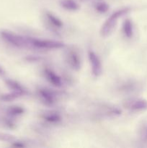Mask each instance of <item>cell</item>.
<instances>
[{
  "label": "cell",
  "mask_w": 147,
  "mask_h": 148,
  "mask_svg": "<svg viewBox=\"0 0 147 148\" xmlns=\"http://www.w3.org/2000/svg\"><path fill=\"white\" fill-rule=\"evenodd\" d=\"M129 11V8L125 7V8H121L116 10L111 15H110V17L107 19L106 21L105 22V23L102 25V27H101V36L102 37H107V36H110L115 27V26H116L117 23H118V20L120 17H122V16L126 14Z\"/></svg>",
  "instance_id": "obj_1"
},
{
  "label": "cell",
  "mask_w": 147,
  "mask_h": 148,
  "mask_svg": "<svg viewBox=\"0 0 147 148\" xmlns=\"http://www.w3.org/2000/svg\"><path fill=\"white\" fill-rule=\"evenodd\" d=\"M28 48H33L36 49H43V50H50V49H59L64 47L63 42L58 40H48V39L36 38L27 37Z\"/></svg>",
  "instance_id": "obj_2"
},
{
  "label": "cell",
  "mask_w": 147,
  "mask_h": 148,
  "mask_svg": "<svg viewBox=\"0 0 147 148\" xmlns=\"http://www.w3.org/2000/svg\"><path fill=\"white\" fill-rule=\"evenodd\" d=\"M0 36L4 41L14 47L20 48V49L28 48L27 37L20 36V35L6 30H1L0 32Z\"/></svg>",
  "instance_id": "obj_3"
},
{
  "label": "cell",
  "mask_w": 147,
  "mask_h": 148,
  "mask_svg": "<svg viewBox=\"0 0 147 148\" xmlns=\"http://www.w3.org/2000/svg\"><path fill=\"white\" fill-rule=\"evenodd\" d=\"M88 59L90 64L92 73L94 76L99 77L102 73V64L98 55L94 51H88Z\"/></svg>",
  "instance_id": "obj_4"
},
{
  "label": "cell",
  "mask_w": 147,
  "mask_h": 148,
  "mask_svg": "<svg viewBox=\"0 0 147 148\" xmlns=\"http://www.w3.org/2000/svg\"><path fill=\"white\" fill-rule=\"evenodd\" d=\"M40 101L47 106H53L57 100V95L54 91L46 88H40L37 90Z\"/></svg>",
  "instance_id": "obj_5"
},
{
  "label": "cell",
  "mask_w": 147,
  "mask_h": 148,
  "mask_svg": "<svg viewBox=\"0 0 147 148\" xmlns=\"http://www.w3.org/2000/svg\"><path fill=\"white\" fill-rule=\"evenodd\" d=\"M43 74L46 80L53 86L56 88H61L63 86V80L61 77L51 69L45 68L43 69Z\"/></svg>",
  "instance_id": "obj_6"
},
{
  "label": "cell",
  "mask_w": 147,
  "mask_h": 148,
  "mask_svg": "<svg viewBox=\"0 0 147 148\" xmlns=\"http://www.w3.org/2000/svg\"><path fill=\"white\" fill-rule=\"evenodd\" d=\"M66 62L71 69L78 71L82 66V60L79 53L74 50L68 51L66 55Z\"/></svg>",
  "instance_id": "obj_7"
},
{
  "label": "cell",
  "mask_w": 147,
  "mask_h": 148,
  "mask_svg": "<svg viewBox=\"0 0 147 148\" xmlns=\"http://www.w3.org/2000/svg\"><path fill=\"white\" fill-rule=\"evenodd\" d=\"M124 106L131 111H140L147 110V101L144 99H131L125 101Z\"/></svg>",
  "instance_id": "obj_8"
},
{
  "label": "cell",
  "mask_w": 147,
  "mask_h": 148,
  "mask_svg": "<svg viewBox=\"0 0 147 148\" xmlns=\"http://www.w3.org/2000/svg\"><path fill=\"white\" fill-rule=\"evenodd\" d=\"M42 118L46 122L51 124H58L62 120V117L60 113L56 111H46L44 114H43Z\"/></svg>",
  "instance_id": "obj_9"
},
{
  "label": "cell",
  "mask_w": 147,
  "mask_h": 148,
  "mask_svg": "<svg viewBox=\"0 0 147 148\" xmlns=\"http://www.w3.org/2000/svg\"><path fill=\"white\" fill-rule=\"evenodd\" d=\"M5 83L10 88V89L12 90V91H15V92H19L22 95H24L27 94V90L22 85L18 83L17 81L12 80V79H7L5 80Z\"/></svg>",
  "instance_id": "obj_10"
},
{
  "label": "cell",
  "mask_w": 147,
  "mask_h": 148,
  "mask_svg": "<svg viewBox=\"0 0 147 148\" xmlns=\"http://www.w3.org/2000/svg\"><path fill=\"white\" fill-rule=\"evenodd\" d=\"M46 17L47 18L48 21L50 23L56 28H61L63 26V23L62 20H61L59 17L53 14V13L50 12H46Z\"/></svg>",
  "instance_id": "obj_11"
},
{
  "label": "cell",
  "mask_w": 147,
  "mask_h": 148,
  "mask_svg": "<svg viewBox=\"0 0 147 148\" xmlns=\"http://www.w3.org/2000/svg\"><path fill=\"white\" fill-rule=\"evenodd\" d=\"M122 32H123L124 35L126 38H132L133 35V26L132 22L129 19H126L123 22Z\"/></svg>",
  "instance_id": "obj_12"
},
{
  "label": "cell",
  "mask_w": 147,
  "mask_h": 148,
  "mask_svg": "<svg viewBox=\"0 0 147 148\" xmlns=\"http://www.w3.org/2000/svg\"><path fill=\"white\" fill-rule=\"evenodd\" d=\"M60 4L63 9L69 11H76L79 8V5L74 0H61Z\"/></svg>",
  "instance_id": "obj_13"
},
{
  "label": "cell",
  "mask_w": 147,
  "mask_h": 148,
  "mask_svg": "<svg viewBox=\"0 0 147 148\" xmlns=\"http://www.w3.org/2000/svg\"><path fill=\"white\" fill-rule=\"evenodd\" d=\"M24 113V109L21 106H10L7 109V114L11 117H17L22 115Z\"/></svg>",
  "instance_id": "obj_14"
},
{
  "label": "cell",
  "mask_w": 147,
  "mask_h": 148,
  "mask_svg": "<svg viewBox=\"0 0 147 148\" xmlns=\"http://www.w3.org/2000/svg\"><path fill=\"white\" fill-rule=\"evenodd\" d=\"M21 96H22V95L19 93V92H15V91H12L10 93L4 94V95H1V99L4 101H12L13 100L16 99L17 98H20Z\"/></svg>",
  "instance_id": "obj_15"
},
{
  "label": "cell",
  "mask_w": 147,
  "mask_h": 148,
  "mask_svg": "<svg viewBox=\"0 0 147 148\" xmlns=\"http://www.w3.org/2000/svg\"><path fill=\"white\" fill-rule=\"evenodd\" d=\"M95 9L99 13H105L108 11L109 6L104 1H98L95 4Z\"/></svg>",
  "instance_id": "obj_16"
},
{
  "label": "cell",
  "mask_w": 147,
  "mask_h": 148,
  "mask_svg": "<svg viewBox=\"0 0 147 148\" xmlns=\"http://www.w3.org/2000/svg\"><path fill=\"white\" fill-rule=\"evenodd\" d=\"M140 139L145 144H147V124L141 127L140 130Z\"/></svg>",
  "instance_id": "obj_17"
},
{
  "label": "cell",
  "mask_w": 147,
  "mask_h": 148,
  "mask_svg": "<svg viewBox=\"0 0 147 148\" xmlns=\"http://www.w3.org/2000/svg\"><path fill=\"white\" fill-rule=\"evenodd\" d=\"M15 137L13 135L9 134H4V133H0V141L4 142H10L12 143L15 140Z\"/></svg>",
  "instance_id": "obj_18"
},
{
  "label": "cell",
  "mask_w": 147,
  "mask_h": 148,
  "mask_svg": "<svg viewBox=\"0 0 147 148\" xmlns=\"http://www.w3.org/2000/svg\"><path fill=\"white\" fill-rule=\"evenodd\" d=\"M4 75H5V71L2 66H0V76H4Z\"/></svg>",
  "instance_id": "obj_19"
}]
</instances>
